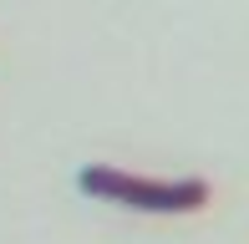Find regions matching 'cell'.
Here are the masks:
<instances>
[{"label": "cell", "instance_id": "1", "mask_svg": "<svg viewBox=\"0 0 249 244\" xmlns=\"http://www.w3.org/2000/svg\"><path fill=\"white\" fill-rule=\"evenodd\" d=\"M76 188L107 204L138 209V214H198L213 204V188L203 178H142V173H122L107 163H87L76 173Z\"/></svg>", "mask_w": 249, "mask_h": 244}]
</instances>
